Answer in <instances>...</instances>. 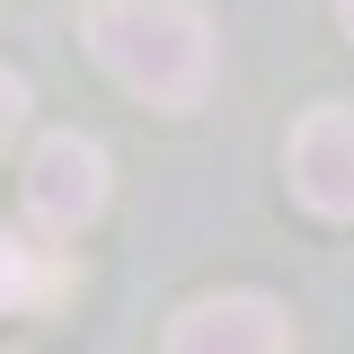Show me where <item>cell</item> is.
Listing matches in <instances>:
<instances>
[{
	"label": "cell",
	"mask_w": 354,
	"mask_h": 354,
	"mask_svg": "<svg viewBox=\"0 0 354 354\" xmlns=\"http://www.w3.org/2000/svg\"><path fill=\"white\" fill-rule=\"evenodd\" d=\"M88 53L151 106H195L213 80V18L195 0H97Z\"/></svg>",
	"instance_id": "6da1fadb"
},
{
	"label": "cell",
	"mask_w": 354,
	"mask_h": 354,
	"mask_svg": "<svg viewBox=\"0 0 354 354\" xmlns=\"http://www.w3.org/2000/svg\"><path fill=\"white\" fill-rule=\"evenodd\" d=\"M97 213H106V151L80 133H44L27 160V221L44 239H80Z\"/></svg>",
	"instance_id": "7a4b0ae2"
},
{
	"label": "cell",
	"mask_w": 354,
	"mask_h": 354,
	"mask_svg": "<svg viewBox=\"0 0 354 354\" xmlns=\"http://www.w3.org/2000/svg\"><path fill=\"white\" fill-rule=\"evenodd\" d=\"M169 354H292V319L266 292H204L169 319Z\"/></svg>",
	"instance_id": "3957f363"
},
{
	"label": "cell",
	"mask_w": 354,
	"mask_h": 354,
	"mask_svg": "<svg viewBox=\"0 0 354 354\" xmlns=\"http://www.w3.org/2000/svg\"><path fill=\"white\" fill-rule=\"evenodd\" d=\"M292 195L328 221H354V106H310L292 124Z\"/></svg>",
	"instance_id": "277c9868"
},
{
	"label": "cell",
	"mask_w": 354,
	"mask_h": 354,
	"mask_svg": "<svg viewBox=\"0 0 354 354\" xmlns=\"http://www.w3.org/2000/svg\"><path fill=\"white\" fill-rule=\"evenodd\" d=\"M62 292H71L62 248H27V239L0 230V310H53Z\"/></svg>",
	"instance_id": "5b68a950"
},
{
	"label": "cell",
	"mask_w": 354,
	"mask_h": 354,
	"mask_svg": "<svg viewBox=\"0 0 354 354\" xmlns=\"http://www.w3.org/2000/svg\"><path fill=\"white\" fill-rule=\"evenodd\" d=\"M18 124H27V80H18V71H0V142H9Z\"/></svg>",
	"instance_id": "8992f818"
},
{
	"label": "cell",
	"mask_w": 354,
	"mask_h": 354,
	"mask_svg": "<svg viewBox=\"0 0 354 354\" xmlns=\"http://www.w3.org/2000/svg\"><path fill=\"white\" fill-rule=\"evenodd\" d=\"M337 18H346V27H354V0H337Z\"/></svg>",
	"instance_id": "52a82bcc"
}]
</instances>
